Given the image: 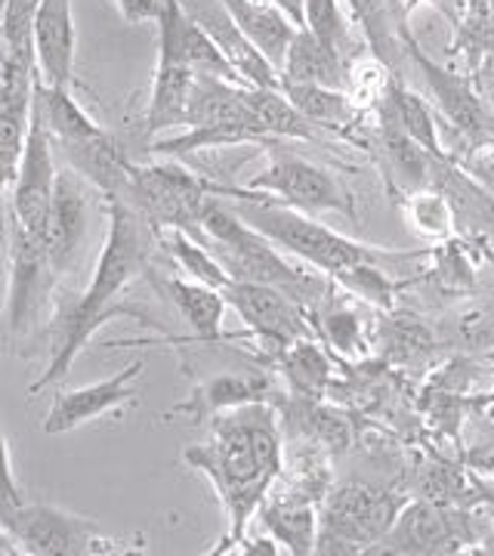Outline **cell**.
I'll return each instance as SVG.
<instances>
[{"mask_svg": "<svg viewBox=\"0 0 494 556\" xmlns=\"http://www.w3.org/2000/svg\"><path fill=\"white\" fill-rule=\"evenodd\" d=\"M182 460L204 473L217 489L223 514L229 519L226 538L214 554L232 551L244 541V529L254 519L263 497L284 470V448L278 417L266 402H251L214 417V437L189 445Z\"/></svg>", "mask_w": 494, "mask_h": 556, "instance_id": "obj_1", "label": "cell"}, {"mask_svg": "<svg viewBox=\"0 0 494 556\" xmlns=\"http://www.w3.org/2000/svg\"><path fill=\"white\" fill-rule=\"evenodd\" d=\"M105 207H109V232H105V241L99 248L93 276L87 281L84 294L72 306L62 309L50 365L28 387V396H38L40 390L60 383L72 371V365L80 356V350L87 346V340L93 338L109 318L127 313L115 300L124 288H130L139 276L149 273L155 248H161L159 229L130 201L109 195Z\"/></svg>", "mask_w": 494, "mask_h": 556, "instance_id": "obj_2", "label": "cell"}, {"mask_svg": "<svg viewBox=\"0 0 494 556\" xmlns=\"http://www.w3.org/2000/svg\"><path fill=\"white\" fill-rule=\"evenodd\" d=\"M217 199L232 201V211L244 219L251 229L263 232L266 239L284 248L288 254L306 260L313 269H325L328 276H337L350 266H362V263H390V260H411L415 254H390L375 244H362V241L346 239L334 229H328L325 223L306 217L303 211L288 207L269 201L259 192H251L244 186H223L217 182Z\"/></svg>", "mask_w": 494, "mask_h": 556, "instance_id": "obj_3", "label": "cell"}, {"mask_svg": "<svg viewBox=\"0 0 494 556\" xmlns=\"http://www.w3.org/2000/svg\"><path fill=\"white\" fill-rule=\"evenodd\" d=\"M195 239L204 241L226 266V273L238 281H259L281 288L303 306L316 303L325 291L321 278L291 266L273 248V241L257 229H251L232 207L223 204V199L207 201Z\"/></svg>", "mask_w": 494, "mask_h": 556, "instance_id": "obj_4", "label": "cell"}, {"mask_svg": "<svg viewBox=\"0 0 494 556\" xmlns=\"http://www.w3.org/2000/svg\"><path fill=\"white\" fill-rule=\"evenodd\" d=\"M3 554H13L10 544H20V554L31 556H112L134 554L127 538L109 535L97 519L78 517L56 504H22L16 514L0 519Z\"/></svg>", "mask_w": 494, "mask_h": 556, "instance_id": "obj_5", "label": "cell"}, {"mask_svg": "<svg viewBox=\"0 0 494 556\" xmlns=\"http://www.w3.org/2000/svg\"><path fill=\"white\" fill-rule=\"evenodd\" d=\"M241 142H269V134L254 118L251 105L244 102V87L217 78H195L186 134L170 139H155L149 149L155 155H186L201 149L219 146H241Z\"/></svg>", "mask_w": 494, "mask_h": 556, "instance_id": "obj_6", "label": "cell"}, {"mask_svg": "<svg viewBox=\"0 0 494 556\" xmlns=\"http://www.w3.org/2000/svg\"><path fill=\"white\" fill-rule=\"evenodd\" d=\"M405 504L390 492L365 482H346L325 495L318 514V554H362L371 551L393 529Z\"/></svg>", "mask_w": 494, "mask_h": 556, "instance_id": "obj_7", "label": "cell"}, {"mask_svg": "<svg viewBox=\"0 0 494 556\" xmlns=\"http://www.w3.org/2000/svg\"><path fill=\"white\" fill-rule=\"evenodd\" d=\"M214 192L217 182L198 177L177 161H161V164H134V174L121 199L142 211L155 229L177 226L198 236L207 201L217 199Z\"/></svg>", "mask_w": 494, "mask_h": 556, "instance_id": "obj_8", "label": "cell"}, {"mask_svg": "<svg viewBox=\"0 0 494 556\" xmlns=\"http://www.w3.org/2000/svg\"><path fill=\"white\" fill-rule=\"evenodd\" d=\"M182 3L167 0L159 20V65L152 80V97L142 118L145 137H161L177 127H186L189 121V100L195 87V72L182 56Z\"/></svg>", "mask_w": 494, "mask_h": 556, "instance_id": "obj_9", "label": "cell"}, {"mask_svg": "<svg viewBox=\"0 0 494 556\" xmlns=\"http://www.w3.org/2000/svg\"><path fill=\"white\" fill-rule=\"evenodd\" d=\"M251 192H259L269 201L296 207L303 214H325V211H337L346 217L356 219V201L343 189V182L318 167L313 161L291 155V152H276V159L269 161V167L248 179Z\"/></svg>", "mask_w": 494, "mask_h": 556, "instance_id": "obj_10", "label": "cell"}, {"mask_svg": "<svg viewBox=\"0 0 494 556\" xmlns=\"http://www.w3.org/2000/svg\"><path fill=\"white\" fill-rule=\"evenodd\" d=\"M405 56L415 62V68L423 75L430 97L439 105V112L448 118L460 137L467 139L473 149L479 146H492L494 142V115L489 102L482 100L476 78L470 75H457L452 68H445L442 62L430 60L420 47H417L411 28H405Z\"/></svg>", "mask_w": 494, "mask_h": 556, "instance_id": "obj_11", "label": "cell"}, {"mask_svg": "<svg viewBox=\"0 0 494 556\" xmlns=\"http://www.w3.org/2000/svg\"><path fill=\"white\" fill-rule=\"evenodd\" d=\"M53 146H56V139L50 134L47 121L40 115L38 100H35L20 179L10 192V219L20 223L25 232L38 236V239H43V232H47L53 199H56V182H60V170L53 164Z\"/></svg>", "mask_w": 494, "mask_h": 556, "instance_id": "obj_12", "label": "cell"}, {"mask_svg": "<svg viewBox=\"0 0 494 556\" xmlns=\"http://www.w3.org/2000/svg\"><path fill=\"white\" fill-rule=\"evenodd\" d=\"M229 306L236 309L241 321L251 328V334L276 350L278 356L296 343V340L313 338V328L303 316V303H296L288 291L273 288V285H259V281H238L232 278V285L223 291Z\"/></svg>", "mask_w": 494, "mask_h": 556, "instance_id": "obj_13", "label": "cell"}, {"mask_svg": "<svg viewBox=\"0 0 494 556\" xmlns=\"http://www.w3.org/2000/svg\"><path fill=\"white\" fill-rule=\"evenodd\" d=\"M470 541L467 519L430 501H411L398 510L393 529L377 544L375 554H457Z\"/></svg>", "mask_w": 494, "mask_h": 556, "instance_id": "obj_14", "label": "cell"}, {"mask_svg": "<svg viewBox=\"0 0 494 556\" xmlns=\"http://www.w3.org/2000/svg\"><path fill=\"white\" fill-rule=\"evenodd\" d=\"M56 285L43 239L25 232L20 223L10 219V300L7 318L10 331L22 334L38 316L43 294Z\"/></svg>", "mask_w": 494, "mask_h": 556, "instance_id": "obj_15", "label": "cell"}, {"mask_svg": "<svg viewBox=\"0 0 494 556\" xmlns=\"http://www.w3.org/2000/svg\"><path fill=\"white\" fill-rule=\"evenodd\" d=\"M145 371V362L137 358L130 362L124 371H118L115 378L97 380V383H87L78 390H65L60 396L53 399L50 412L43 417V437H62V433H72L84 424L97 420V417L115 412L121 405L134 402L137 390H134V380Z\"/></svg>", "mask_w": 494, "mask_h": 556, "instance_id": "obj_16", "label": "cell"}, {"mask_svg": "<svg viewBox=\"0 0 494 556\" xmlns=\"http://www.w3.org/2000/svg\"><path fill=\"white\" fill-rule=\"evenodd\" d=\"M186 16L198 22L219 50L229 60V65L244 80V87H281V75L273 62L257 50V43L241 31V25L232 20V13L223 7V0H179Z\"/></svg>", "mask_w": 494, "mask_h": 556, "instance_id": "obj_17", "label": "cell"}, {"mask_svg": "<svg viewBox=\"0 0 494 556\" xmlns=\"http://www.w3.org/2000/svg\"><path fill=\"white\" fill-rule=\"evenodd\" d=\"M35 56H38V80L53 90H72L75 80V13L72 0H43L35 20Z\"/></svg>", "mask_w": 494, "mask_h": 556, "instance_id": "obj_18", "label": "cell"}, {"mask_svg": "<svg viewBox=\"0 0 494 556\" xmlns=\"http://www.w3.org/2000/svg\"><path fill=\"white\" fill-rule=\"evenodd\" d=\"M75 170H62L56 182V199L50 211V223L43 232V248L53 278H62L68 273V266L78 257L84 236H87V195H84V182Z\"/></svg>", "mask_w": 494, "mask_h": 556, "instance_id": "obj_19", "label": "cell"}, {"mask_svg": "<svg viewBox=\"0 0 494 556\" xmlns=\"http://www.w3.org/2000/svg\"><path fill=\"white\" fill-rule=\"evenodd\" d=\"M266 396H269V380L263 375H219V378L201 380L189 393V399H182L167 412V417L186 415L201 424V420H214L223 412L241 408V405L266 402Z\"/></svg>", "mask_w": 494, "mask_h": 556, "instance_id": "obj_20", "label": "cell"}, {"mask_svg": "<svg viewBox=\"0 0 494 556\" xmlns=\"http://www.w3.org/2000/svg\"><path fill=\"white\" fill-rule=\"evenodd\" d=\"M375 149L387 177L395 179V186L405 192H420L430 179L433 164L439 161V155L427 152L420 142H415L405 130H398L393 121L383 115H377Z\"/></svg>", "mask_w": 494, "mask_h": 556, "instance_id": "obj_21", "label": "cell"}, {"mask_svg": "<svg viewBox=\"0 0 494 556\" xmlns=\"http://www.w3.org/2000/svg\"><path fill=\"white\" fill-rule=\"evenodd\" d=\"M346 75H350L346 53L318 40L309 28L296 31L281 65V84H321V87L346 90Z\"/></svg>", "mask_w": 494, "mask_h": 556, "instance_id": "obj_22", "label": "cell"}, {"mask_svg": "<svg viewBox=\"0 0 494 556\" xmlns=\"http://www.w3.org/2000/svg\"><path fill=\"white\" fill-rule=\"evenodd\" d=\"M159 288L167 294V300L177 306V313L182 321L192 328L201 343H217L223 338V313L229 306V300L223 291L201 285L195 278H164L159 281Z\"/></svg>", "mask_w": 494, "mask_h": 556, "instance_id": "obj_23", "label": "cell"}, {"mask_svg": "<svg viewBox=\"0 0 494 556\" xmlns=\"http://www.w3.org/2000/svg\"><path fill=\"white\" fill-rule=\"evenodd\" d=\"M223 7L232 13V20L241 25V31L257 43V50L273 62L281 75V65L288 56V47L296 38L294 22L288 20L273 3H259V0H223Z\"/></svg>", "mask_w": 494, "mask_h": 556, "instance_id": "obj_24", "label": "cell"}, {"mask_svg": "<svg viewBox=\"0 0 494 556\" xmlns=\"http://www.w3.org/2000/svg\"><path fill=\"white\" fill-rule=\"evenodd\" d=\"M259 519L284 547V554H318V510L313 501L303 497H276L259 507Z\"/></svg>", "mask_w": 494, "mask_h": 556, "instance_id": "obj_25", "label": "cell"}, {"mask_svg": "<svg viewBox=\"0 0 494 556\" xmlns=\"http://www.w3.org/2000/svg\"><path fill=\"white\" fill-rule=\"evenodd\" d=\"M353 22L362 25L377 60L393 68L398 56H405V28L408 20L395 7V0H346Z\"/></svg>", "mask_w": 494, "mask_h": 556, "instance_id": "obj_26", "label": "cell"}, {"mask_svg": "<svg viewBox=\"0 0 494 556\" xmlns=\"http://www.w3.org/2000/svg\"><path fill=\"white\" fill-rule=\"evenodd\" d=\"M281 90L288 93V100L313 121L316 127L337 130V134H350L365 115L356 102L350 100L346 90L334 87H321V84H281Z\"/></svg>", "mask_w": 494, "mask_h": 556, "instance_id": "obj_27", "label": "cell"}, {"mask_svg": "<svg viewBox=\"0 0 494 556\" xmlns=\"http://www.w3.org/2000/svg\"><path fill=\"white\" fill-rule=\"evenodd\" d=\"M244 102L269 139H316V124L288 100L281 87H244Z\"/></svg>", "mask_w": 494, "mask_h": 556, "instance_id": "obj_28", "label": "cell"}, {"mask_svg": "<svg viewBox=\"0 0 494 556\" xmlns=\"http://www.w3.org/2000/svg\"><path fill=\"white\" fill-rule=\"evenodd\" d=\"M159 241L161 251H167L170 260L189 278H195L201 285H211L217 291H226L232 285V276L226 273V266L219 263L217 254L204 241L195 239L192 232L177 229V226H167V229H159Z\"/></svg>", "mask_w": 494, "mask_h": 556, "instance_id": "obj_29", "label": "cell"}, {"mask_svg": "<svg viewBox=\"0 0 494 556\" xmlns=\"http://www.w3.org/2000/svg\"><path fill=\"white\" fill-rule=\"evenodd\" d=\"M375 115L390 118L398 130H405V134L415 139V142H420L427 152H433V155L442 159L439 130H435V118H433V112H430V105L420 100L415 90H408L402 80H393L390 97H387V102L377 109Z\"/></svg>", "mask_w": 494, "mask_h": 556, "instance_id": "obj_30", "label": "cell"}, {"mask_svg": "<svg viewBox=\"0 0 494 556\" xmlns=\"http://www.w3.org/2000/svg\"><path fill=\"white\" fill-rule=\"evenodd\" d=\"M452 53L464 56L470 72H476L485 56L494 53V0H464L455 22Z\"/></svg>", "mask_w": 494, "mask_h": 556, "instance_id": "obj_31", "label": "cell"}, {"mask_svg": "<svg viewBox=\"0 0 494 556\" xmlns=\"http://www.w3.org/2000/svg\"><path fill=\"white\" fill-rule=\"evenodd\" d=\"M43 0H3V22H0V35H3V53L13 60L25 62L31 68H38L35 56V20Z\"/></svg>", "mask_w": 494, "mask_h": 556, "instance_id": "obj_32", "label": "cell"}, {"mask_svg": "<svg viewBox=\"0 0 494 556\" xmlns=\"http://www.w3.org/2000/svg\"><path fill=\"white\" fill-rule=\"evenodd\" d=\"M186 13V10H182ZM182 56L189 62V68L201 75V78H217V80H229V84H238L244 87V80L238 78V72L229 65V60L223 56L214 38L192 22L189 16L182 20Z\"/></svg>", "mask_w": 494, "mask_h": 556, "instance_id": "obj_33", "label": "cell"}, {"mask_svg": "<svg viewBox=\"0 0 494 556\" xmlns=\"http://www.w3.org/2000/svg\"><path fill=\"white\" fill-rule=\"evenodd\" d=\"M281 365H284V375L294 380V387L303 393H318L328 380V358L321 356L313 338L291 343L281 353Z\"/></svg>", "mask_w": 494, "mask_h": 556, "instance_id": "obj_34", "label": "cell"}, {"mask_svg": "<svg viewBox=\"0 0 494 556\" xmlns=\"http://www.w3.org/2000/svg\"><path fill=\"white\" fill-rule=\"evenodd\" d=\"M306 3V25L318 40L346 53L350 47V20L340 7V0H303Z\"/></svg>", "mask_w": 494, "mask_h": 556, "instance_id": "obj_35", "label": "cell"}, {"mask_svg": "<svg viewBox=\"0 0 494 556\" xmlns=\"http://www.w3.org/2000/svg\"><path fill=\"white\" fill-rule=\"evenodd\" d=\"M334 278L350 291V294L365 298L368 303H375V306H393L395 291H398V285H393L377 263L350 266V269L337 273Z\"/></svg>", "mask_w": 494, "mask_h": 556, "instance_id": "obj_36", "label": "cell"}, {"mask_svg": "<svg viewBox=\"0 0 494 556\" xmlns=\"http://www.w3.org/2000/svg\"><path fill=\"white\" fill-rule=\"evenodd\" d=\"M321 338L328 340L343 356H362L365 353V331L353 309L346 306H328L321 313Z\"/></svg>", "mask_w": 494, "mask_h": 556, "instance_id": "obj_37", "label": "cell"}, {"mask_svg": "<svg viewBox=\"0 0 494 556\" xmlns=\"http://www.w3.org/2000/svg\"><path fill=\"white\" fill-rule=\"evenodd\" d=\"M408 223L417 236H427V239L448 236V229H452L448 201L435 192H411L408 195Z\"/></svg>", "mask_w": 494, "mask_h": 556, "instance_id": "obj_38", "label": "cell"}, {"mask_svg": "<svg viewBox=\"0 0 494 556\" xmlns=\"http://www.w3.org/2000/svg\"><path fill=\"white\" fill-rule=\"evenodd\" d=\"M25 504V485L16 479V467H13V448L10 442H3V489H0V519L16 514Z\"/></svg>", "mask_w": 494, "mask_h": 556, "instance_id": "obj_39", "label": "cell"}, {"mask_svg": "<svg viewBox=\"0 0 494 556\" xmlns=\"http://www.w3.org/2000/svg\"><path fill=\"white\" fill-rule=\"evenodd\" d=\"M164 3L167 0H115L121 20L127 25H145V22H155L159 25L161 13H164Z\"/></svg>", "mask_w": 494, "mask_h": 556, "instance_id": "obj_40", "label": "cell"}, {"mask_svg": "<svg viewBox=\"0 0 494 556\" xmlns=\"http://www.w3.org/2000/svg\"><path fill=\"white\" fill-rule=\"evenodd\" d=\"M473 78L476 87H479V93H482V100L489 102V109H492L494 115V53L482 60V65L473 72Z\"/></svg>", "mask_w": 494, "mask_h": 556, "instance_id": "obj_41", "label": "cell"}, {"mask_svg": "<svg viewBox=\"0 0 494 556\" xmlns=\"http://www.w3.org/2000/svg\"><path fill=\"white\" fill-rule=\"evenodd\" d=\"M244 547H241V554L244 556H278L284 554V547L278 544L276 538H254V541H241Z\"/></svg>", "mask_w": 494, "mask_h": 556, "instance_id": "obj_42", "label": "cell"}, {"mask_svg": "<svg viewBox=\"0 0 494 556\" xmlns=\"http://www.w3.org/2000/svg\"><path fill=\"white\" fill-rule=\"evenodd\" d=\"M259 3H273V7H278L288 20L294 22L296 28L306 25V3H303V0H259Z\"/></svg>", "mask_w": 494, "mask_h": 556, "instance_id": "obj_43", "label": "cell"}, {"mask_svg": "<svg viewBox=\"0 0 494 556\" xmlns=\"http://www.w3.org/2000/svg\"><path fill=\"white\" fill-rule=\"evenodd\" d=\"M479 544H482V547H479V554H494V532H492V535L482 538Z\"/></svg>", "mask_w": 494, "mask_h": 556, "instance_id": "obj_44", "label": "cell"}, {"mask_svg": "<svg viewBox=\"0 0 494 556\" xmlns=\"http://www.w3.org/2000/svg\"><path fill=\"white\" fill-rule=\"evenodd\" d=\"M489 260H494V248H492V251H489Z\"/></svg>", "mask_w": 494, "mask_h": 556, "instance_id": "obj_45", "label": "cell"}]
</instances>
